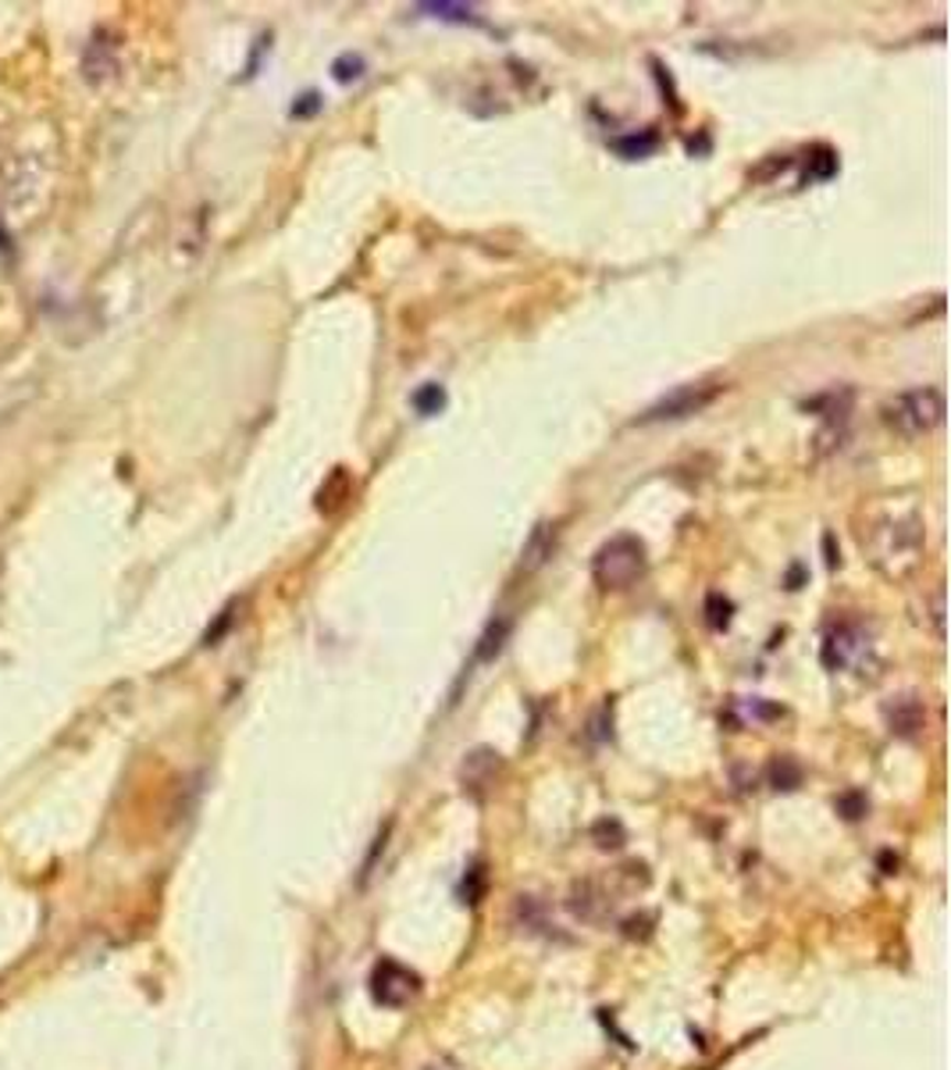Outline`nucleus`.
Instances as JSON below:
<instances>
[{"instance_id":"11","label":"nucleus","mask_w":951,"mask_h":1070,"mask_svg":"<svg viewBox=\"0 0 951 1070\" xmlns=\"http://www.w3.org/2000/svg\"><path fill=\"white\" fill-rule=\"evenodd\" d=\"M837 176V153L831 147H816L809 153V165H805V182H827Z\"/></svg>"},{"instance_id":"6","label":"nucleus","mask_w":951,"mask_h":1070,"mask_svg":"<svg viewBox=\"0 0 951 1070\" xmlns=\"http://www.w3.org/2000/svg\"><path fill=\"white\" fill-rule=\"evenodd\" d=\"M869 649V635L863 625L845 622L827 632V639H823V664H827L831 671H845L852 668L855 660Z\"/></svg>"},{"instance_id":"10","label":"nucleus","mask_w":951,"mask_h":1070,"mask_svg":"<svg viewBox=\"0 0 951 1070\" xmlns=\"http://www.w3.org/2000/svg\"><path fill=\"white\" fill-rule=\"evenodd\" d=\"M420 14H428V19H439V22H460V25H478V11L467 8V4H449V0H435V4H417Z\"/></svg>"},{"instance_id":"7","label":"nucleus","mask_w":951,"mask_h":1070,"mask_svg":"<svg viewBox=\"0 0 951 1070\" xmlns=\"http://www.w3.org/2000/svg\"><path fill=\"white\" fill-rule=\"evenodd\" d=\"M884 718L891 724V732L898 735H912L919 724H923V703L916 696H891L884 703Z\"/></svg>"},{"instance_id":"2","label":"nucleus","mask_w":951,"mask_h":1070,"mask_svg":"<svg viewBox=\"0 0 951 1070\" xmlns=\"http://www.w3.org/2000/svg\"><path fill=\"white\" fill-rule=\"evenodd\" d=\"M944 393L938 385H923V390H906L884 403V425L895 428L898 436L916 439V436H927L941 422H944Z\"/></svg>"},{"instance_id":"13","label":"nucleus","mask_w":951,"mask_h":1070,"mask_svg":"<svg viewBox=\"0 0 951 1070\" xmlns=\"http://www.w3.org/2000/svg\"><path fill=\"white\" fill-rule=\"evenodd\" d=\"M364 72H367L364 54L346 51V54H339V57L332 61V80H335V83H342V86H346V83H356V80H364Z\"/></svg>"},{"instance_id":"4","label":"nucleus","mask_w":951,"mask_h":1070,"mask_svg":"<svg viewBox=\"0 0 951 1070\" xmlns=\"http://www.w3.org/2000/svg\"><path fill=\"white\" fill-rule=\"evenodd\" d=\"M724 393V385L716 382H688V385H677V390H670L663 400H656L645 414H638V422L652 425V422H681V417H692L698 411H706L709 403Z\"/></svg>"},{"instance_id":"1","label":"nucleus","mask_w":951,"mask_h":1070,"mask_svg":"<svg viewBox=\"0 0 951 1070\" xmlns=\"http://www.w3.org/2000/svg\"><path fill=\"white\" fill-rule=\"evenodd\" d=\"M863 550L887 579H901L923 557V525L919 518H884L869 536H863Z\"/></svg>"},{"instance_id":"16","label":"nucleus","mask_w":951,"mask_h":1070,"mask_svg":"<svg viewBox=\"0 0 951 1070\" xmlns=\"http://www.w3.org/2000/svg\"><path fill=\"white\" fill-rule=\"evenodd\" d=\"M770 778H773V788H794L802 778V771L799 764H791V760H773V767H770Z\"/></svg>"},{"instance_id":"14","label":"nucleus","mask_w":951,"mask_h":1070,"mask_svg":"<svg viewBox=\"0 0 951 1070\" xmlns=\"http://www.w3.org/2000/svg\"><path fill=\"white\" fill-rule=\"evenodd\" d=\"M506 632H510V622L506 617H499V622L489 625V632L481 635V646H478V660H492L499 649H503V639H506Z\"/></svg>"},{"instance_id":"15","label":"nucleus","mask_w":951,"mask_h":1070,"mask_svg":"<svg viewBox=\"0 0 951 1070\" xmlns=\"http://www.w3.org/2000/svg\"><path fill=\"white\" fill-rule=\"evenodd\" d=\"M730 611H735V603H730V600H724L720 593H713V596L706 600L709 628H716V632H720V628H727V625H730Z\"/></svg>"},{"instance_id":"8","label":"nucleus","mask_w":951,"mask_h":1070,"mask_svg":"<svg viewBox=\"0 0 951 1070\" xmlns=\"http://www.w3.org/2000/svg\"><path fill=\"white\" fill-rule=\"evenodd\" d=\"M553 550H556V529H553V525H545V521L535 525V532L527 536V542H524L521 568L524 571H538L553 557Z\"/></svg>"},{"instance_id":"3","label":"nucleus","mask_w":951,"mask_h":1070,"mask_svg":"<svg viewBox=\"0 0 951 1070\" xmlns=\"http://www.w3.org/2000/svg\"><path fill=\"white\" fill-rule=\"evenodd\" d=\"M645 575V547L638 536H613L591 557V579L602 589H628Z\"/></svg>"},{"instance_id":"5","label":"nucleus","mask_w":951,"mask_h":1070,"mask_svg":"<svg viewBox=\"0 0 951 1070\" xmlns=\"http://www.w3.org/2000/svg\"><path fill=\"white\" fill-rule=\"evenodd\" d=\"M417 992H420V978L410 967L396 964V960H378V964H374V971H371L374 1003L388 1006V1010H399V1006H407Z\"/></svg>"},{"instance_id":"9","label":"nucleus","mask_w":951,"mask_h":1070,"mask_svg":"<svg viewBox=\"0 0 951 1070\" xmlns=\"http://www.w3.org/2000/svg\"><path fill=\"white\" fill-rule=\"evenodd\" d=\"M613 150L620 153V158H628V161L652 158V153L660 150V133L642 129V133H631V136H617L613 139Z\"/></svg>"},{"instance_id":"18","label":"nucleus","mask_w":951,"mask_h":1070,"mask_svg":"<svg viewBox=\"0 0 951 1070\" xmlns=\"http://www.w3.org/2000/svg\"><path fill=\"white\" fill-rule=\"evenodd\" d=\"M228 625H232V607H228V611H222V617H217V625L207 632V639H204V643H207V646H214V643H217V635H222Z\"/></svg>"},{"instance_id":"17","label":"nucleus","mask_w":951,"mask_h":1070,"mask_svg":"<svg viewBox=\"0 0 951 1070\" xmlns=\"http://www.w3.org/2000/svg\"><path fill=\"white\" fill-rule=\"evenodd\" d=\"M321 107H324L321 93L310 89V93H303V97H296V104L289 107V115H292V118H314V115L321 112Z\"/></svg>"},{"instance_id":"12","label":"nucleus","mask_w":951,"mask_h":1070,"mask_svg":"<svg viewBox=\"0 0 951 1070\" xmlns=\"http://www.w3.org/2000/svg\"><path fill=\"white\" fill-rule=\"evenodd\" d=\"M410 403H414V411H417L420 417H435L439 411H446V390H442L439 382H425V385H420V390L410 396Z\"/></svg>"}]
</instances>
